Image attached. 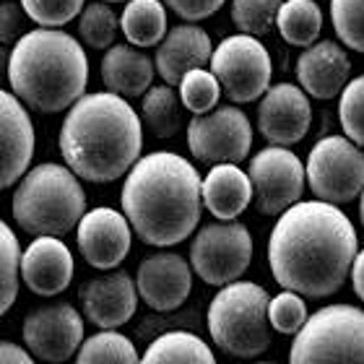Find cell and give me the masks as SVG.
Listing matches in <instances>:
<instances>
[{
	"label": "cell",
	"mask_w": 364,
	"mask_h": 364,
	"mask_svg": "<svg viewBox=\"0 0 364 364\" xmlns=\"http://www.w3.org/2000/svg\"><path fill=\"white\" fill-rule=\"evenodd\" d=\"M117 29H120V18L105 0L84 6L78 18V34L84 39V45H89L91 50H109L117 39Z\"/></svg>",
	"instance_id": "obj_29"
},
{
	"label": "cell",
	"mask_w": 364,
	"mask_h": 364,
	"mask_svg": "<svg viewBox=\"0 0 364 364\" xmlns=\"http://www.w3.org/2000/svg\"><path fill=\"white\" fill-rule=\"evenodd\" d=\"M21 8L34 23L58 29L84 11V0H21Z\"/></svg>",
	"instance_id": "obj_36"
},
{
	"label": "cell",
	"mask_w": 364,
	"mask_h": 364,
	"mask_svg": "<svg viewBox=\"0 0 364 364\" xmlns=\"http://www.w3.org/2000/svg\"><path fill=\"white\" fill-rule=\"evenodd\" d=\"M304 175L318 200L351 203L364 190V154L346 136H326L312 146Z\"/></svg>",
	"instance_id": "obj_9"
},
{
	"label": "cell",
	"mask_w": 364,
	"mask_h": 364,
	"mask_svg": "<svg viewBox=\"0 0 364 364\" xmlns=\"http://www.w3.org/2000/svg\"><path fill=\"white\" fill-rule=\"evenodd\" d=\"M177 86H180L182 107H185V109H190L193 114L211 112L213 107L219 105V99H221L219 81H216V76H213L211 70H205V68L188 70Z\"/></svg>",
	"instance_id": "obj_31"
},
{
	"label": "cell",
	"mask_w": 364,
	"mask_h": 364,
	"mask_svg": "<svg viewBox=\"0 0 364 364\" xmlns=\"http://www.w3.org/2000/svg\"><path fill=\"white\" fill-rule=\"evenodd\" d=\"M164 6H167L169 11H175L185 21L196 23L216 14V11L224 6V0H164Z\"/></svg>",
	"instance_id": "obj_37"
},
{
	"label": "cell",
	"mask_w": 364,
	"mask_h": 364,
	"mask_svg": "<svg viewBox=\"0 0 364 364\" xmlns=\"http://www.w3.org/2000/svg\"><path fill=\"white\" fill-rule=\"evenodd\" d=\"M252 200L263 216H281L304 193V164L289 146H268L247 164Z\"/></svg>",
	"instance_id": "obj_12"
},
{
	"label": "cell",
	"mask_w": 364,
	"mask_h": 364,
	"mask_svg": "<svg viewBox=\"0 0 364 364\" xmlns=\"http://www.w3.org/2000/svg\"><path fill=\"white\" fill-rule=\"evenodd\" d=\"M281 37L294 47H310L323 31V11L315 0H284L276 16Z\"/></svg>",
	"instance_id": "obj_27"
},
{
	"label": "cell",
	"mask_w": 364,
	"mask_h": 364,
	"mask_svg": "<svg viewBox=\"0 0 364 364\" xmlns=\"http://www.w3.org/2000/svg\"><path fill=\"white\" fill-rule=\"evenodd\" d=\"M211 73L221 86V94L235 105H250L271 86L273 65L266 45L250 34H232L221 39L211 53Z\"/></svg>",
	"instance_id": "obj_8"
},
{
	"label": "cell",
	"mask_w": 364,
	"mask_h": 364,
	"mask_svg": "<svg viewBox=\"0 0 364 364\" xmlns=\"http://www.w3.org/2000/svg\"><path fill=\"white\" fill-rule=\"evenodd\" d=\"M312 122L310 99L294 84H273L260 97L258 130L271 146L299 144Z\"/></svg>",
	"instance_id": "obj_14"
},
{
	"label": "cell",
	"mask_w": 364,
	"mask_h": 364,
	"mask_svg": "<svg viewBox=\"0 0 364 364\" xmlns=\"http://www.w3.org/2000/svg\"><path fill=\"white\" fill-rule=\"evenodd\" d=\"M255 364H273V362H255Z\"/></svg>",
	"instance_id": "obj_43"
},
{
	"label": "cell",
	"mask_w": 364,
	"mask_h": 364,
	"mask_svg": "<svg viewBox=\"0 0 364 364\" xmlns=\"http://www.w3.org/2000/svg\"><path fill=\"white\" fill-rule=\"evenodd\" d=\"M76 240L78 250L89 266L109 271L128 258L133 232H130V221L125 219V213L102 205L81 216L76 227Z\"/></svg>",
	"instance_id": "obj_15"
},
{
	"label": "cell",
	"mask_w": 364,
	"mask_h": 364,
	"mask_svg": "<svg viewBox=\"0 0 364 364\" xmlns=\"http://www.w3.org/2000/svg\"><path fill=\"white\" fill-rule=\"evenodd\" d=\"M271 296L260 284L232 281L208 304V333L224 354L255 359L271 346Z\"/></svg>",
	"instance_id": "obj_6"
},
{
	"label": "cell",
	"mask_w": 364,
	"mask_h": 364,
	"mask_svg": "<svg viewBox=\"0 0 364 364\" xmlns=\"http://www.w3.org/2000/svg\"><path fill=\"white\" fill-rule=\"evenodd\" d=\"M141 364H216V357L200 336L169 331L149 343Z\"/></svg>",
	"instance_id": "obj_24"
},
{
	"label": "cell",
	"mask_w": 364,
	"mask_h": 364,
	"mask_svg": "<svg viewBox=\"0 0 364 364\" xmlns=\"http://www.w3.org/2000/svg\"><path fill=\"white\" fill-rule=\"evenodd\" d=\"M138 296L151 310L172 312L185 304L193 289V268L177 252H154L141 260L136 273Z\"/></svg>",
	"instance_id": "obj_16"
},
{
	"label": "cell",
	"mask_w": 364,
	"mask_h": 364,
	"mask_svg": "<svg viewBox=\"0 0 364 364\" xmlns=\"http://www.w3.org/2000/svg\"><path fill=\"white\" fill-rule=\"evenodd\" d=\"M11 208L26 235L63 237L76 229L86 213V193L68 167L47 161L21 177Z\"/></svg>",
	"instance_id": "obj_5"
},
{
	"label": "cell",
	"mask_w": 364,
	"mask_h": 364,
	"mask_svg": "<svg viewBox=\"0 0 364 364\" xmlns=\"http://www.w3.org/2000/svg\"><path fill=\"white\" fill-rule=\"evenodd\" d=\"M0 364H34V357L18 343L0 341Z\"/></svg>",
	"instance_id": "obj_39"
},
{
	"label": "cell",
	"mask_w": 364,
	"mask_h": 364,
	"mask_svg": "<svg viewBox=\"0 0 364 364\" xmlns=\"http://www.w3.org/2000/svg\"><path fill=\"white\" fill-rule=\"evenodd\" d=\"M351 287H354V294L359 296L364 302V247L362 250H357V255H354V263H351Z\"/></svg>",
	"instance_id": "obj_40"
},
{
	"label": "cell",
	"mask_w": 364,
	"mask_h": 364,
	"mask_svg": "<svg viewBox=\"0 0 364 364\" xmlns=\"http://www.w3.org/2000/svg\"><path fill=\"white\" fill-rule=\"evenodd\" d=\"M120 203L130 229L146 245L172 247L185 242L200 221V175L180 154H146L130 167Z\"/></svg>",
	"instance_id": "obj_2"
},
{
	"label": "cell",
	"mask_w": 364,
	"mask_h": 364,
	"mask_svg": "<svg viewBox=\"0 0 364 364\" xmlns=\"http://www.w3.org/2000/svg\"><path fill=\"white\" fill-rule=\"evenodd\" d=\"M294 70L304 94L315 99H333L349 84L351 60L338 42L320 39L315 45L304 47Z\"/></svg>",
	"instance_id": "obj_19"
},
{
	"label": "cell",
	"mask_w": 364,
	"mask_h": 364,
	"mask_svg": "<svg viewBox=\"0 0 364 364\" xmlns=\"http://www.w3.org/2000/svg\"><path fill=\"white\" fill-rule=\"evenodd\" d=\"M120 29L133 47L159 45L167 34V8L161 0H128L120 16Z\"/></svg>",
	"instance_id": "obj_25"
},
{
	"label": "cell",
	"mask_w": 364,
	"mask_h": 364,
	"mask_svg": "<svg viewBox=\"0 0 364 364\" xmlns=\"http://www.w3.org/2000/svg\"><path fill=\"white\" fill-rule=\"evenodd\" d=\"M211 37L198 23H180L169 29L164 39L156 47L154 68L161 76V81L169 86H177L182 76L193 68H205L211 63Z\"/></svg>",
	"instance_id": "obj_20"
},
{
	"label": "cell",
	"mask_w": 364,
	"mask_h": 364,
	"mask_svg": "<svg viewBox=\"0 0 364 364\" xmlns=\"http://www.w3.org/2000/svg\"><path fill=\"white\" fill-rule=\"evenodd\" d=\"M188 149L203 164H240L250 156L252 125L237 105L213 107L188 122Z\"/></svg>",
	"instance_id": "obj_11"
},
{
	"label": "cell",
	"mask_w": 364,
	"mask_h": 364,
	"mask_svg": "<svg viewBox=\"0 0 364 364\" xmlns=\"http://www.w3.org/2000/svg\"><path fill=\"white\" fill-rule=\"evenodd\" d=\"M8 81L34 112H63L86 94L89 58L70 34L39 26L16 39L8 58Z\"/></svg>",
	"instance_id": "obj_4"
},
{
	"label": "cell",
	"mask_w": 364,
	"mask_h": 364,
	"mask_svg": "<svg viewBox=\"0 0 364 364\" xmlns=\"http://www.w3.org/2000/svg\"><path fill=\"white\" fill-rule=\"evenodd\" d=\"M76 364H141L136 346L117 331H102L84 338L76 351Z\"/></svg>",
	"instance_id": "obj_28"
},
{
	"label": "cell",
	"mask_w": 364,
	"mask_h": 364,
	"mask_svg": "<svg viewBox=\"0 0 364 364\" xmlns=\"http://www.w3.org/2000/svg\"><path fill=\"white\" fill-rule=\"evenodd\" d=\"M18 273H21V247H18L14 229L0 219V318L16 302Z\"/></svg>",
	"instance_id": "obj_30"
},
{
	"label": "cell",
	"mask_w": 364,
	"mask_h": 364,
	"mask_svg": "<svg viewBox=\"0 0 364 364\" xmlns=\"http://www.w3.org/2000/svg\"><path fill=\"white\" fill-rule=\"evenodd\" d=\"M144 122L112 91L84 94L60 128V154L68 169L86 182H112L141 159Z\"/></svg>",
	"instance_id": "obj_3"
},
{
	"label": "cell",
	"mask_w": 364,
	"mask_h": 364,
	"mask_svg": "<svg viewBox=\"0 0 364 364\" xmlns=\"http://www.w3.org/2000/svg\"><path fill=\"white\" fill-rule=\"evenodd\" d=\"M284 0H232V21L242 34L263 37L276 26Z\"/></svg>",
	"instance_id": "obj_32"
},
{
	"label": "cell",
	"mask_w": 364,
	"mask_h": 364,
	"mask_svg": "<svg viewBox=\"0 0 364 364\" xmlns=\"http://www.w3.org/2000/svg\"><path fill=\"white\" fill-rule=\"evenodd\" d=\"M359 250L349 216L326 200H296L268 237V263L276 284L302 296H331L349 279Z\"/></svg>",
	"instance_id": "obj_1"
},
{
	"label": "cell",
	"mask_w": 364,
	"mask_h": 364,
	"mask_svg": "<svg viewBox=\"0 0 364 364\" xmlns=\"http://www.w3.org/2000/svg\"><path fill=\"white\" fill-rule=\"evenodd\" d=\"M23 343L34 359L47 364L68 362L84 343V318L68 302H55L31 310L23 318Z\"/></svg>",
	"instance_id": "obj_13"
},
{
	"label": "cell",
	"mask_w": 364,
	"mask_h": 364,
	"mask_svg": "<svg viewBox=\"0 0 364 364\" xmlns=\"http://www.w3.org/2000/svg\"><path fill=\"white\" fill-rule=\"evenodd\" d=\"M203 205L219 221H232L250 205L252 182L237 164H213L200 180Z\"/></svg>",
	"instance_id": "obj_22"
},
{
	"label": "cell",
	"mask_w": 364,
	"mask_h": 364,
	"mask_svg": "<svg viewBox=\"0 0 364 364\" xmlns=\"http://www.w3.org/2000/svg\"><path fill=\"white\" fill-rule=\"evenodd\" d=\"M359 219H362V227H364V190H362V200H359Z\"/></svg>",
	"instance_id": "obj_41"
},
{
	"label": "cell",
	"mask_w": 364,
	"mask_h": 364,
	"mask_svg": "<svg viewBox=\"0 0 364 364\" xmlns=\"http://www.w3.org/2000/svg\"><path fill=\"white\" fill-rule=\"evenodd\" d=\"M331 21L343 45L364 53V0H331Z\"/></svg>",
	"instance_id": "obj_33"
},
{
	"label": "cell",
	"mask_w": 364,
	"mask_h": 364,
	"mask_svg": "<svg viewBox=\"0 0 364 364\" xmlns=\"http://www.w3.org/2000/svg\"><path fill=\"white\" fill-rule=\"evenodd\" d=\"M289 349V364H364V310L328 304L307 318Z\"/></svg>",
	"instance_id": "obj_7"
},
{
	"label": "cell",
	"mask_w": 364,
	"mask_h": 364,
	"mask_svg": "<svg viewBox=\"0 0 364 364\" xmlns=\"http://www.w3.org/2000/svg\"><path fill=\"white\" fill-rule=\"evenodd\" d=\"M34 156V125L23 102L0 89V190L26 175Z\"/></svg>",
	"instance_id": "obj_18"
},
{
	"label": "cell",
	"mask_w": 364,
	"mask_h": 364,
	"mask_svg": "<svg viewBox=\"0 0 364 364\" xmlns=\"http://www.w3.org/2000/svg\"><path fill=\"white\" fill-rule=\"evenodd\" d=\"M338 120H341L343 136L364 146V73L357 78H349L343 86L341 102H338Z\"/></svg>",
	"instance_id": "obj_34"
},
{
	"label": "cell",
	"mask_w": 364,
	"mask_h": 364,
	"mask_svg": "<svg viewBox=\"0 0 364 364\" xmlns=\"http://www.w3.org/2000/svg\"><path fill=\"white\" fill-rule=\"evenodd\" d=\"M105 3H125V0H105Z\"/></svg>",
	"instance_id": "obj_42"
},
{
	"label": "cell",
	"mask_w": 364,
	"mask_h": 364,
	"mask_svg": "<svg viewBox=\"0 0 364 364\" xmlns=\"http://www.w3.org/2000/svg\"><path fill=\"white\" fill-rule=\"evenodd\" d=\"M154 60L133 45H112L102 60V81L107 91L122 99L144 97L154 84Z\"/></svg>",
	"instance_id": "obj_23"
},
{
	"label": "cell",
	"mask_w": 364,
	"mask_h": 364,
	"mask_svg": "<svg viewBox=\"0 0 364 364\" xmlns=\"http://www.w3.org/2000/svg\"><path fill=\"white\" fill-rule=\"evenodd\" d=\"M252 260V237L240 221H213L198 229L190 245V268L211 287L237 281Z\"/></svg>",
	"instance_id": "obj_10"
},
{
	"label": "cell",
	"mask_w": 364,
	"mask_h": 364,
	"mask_svg": "<svg viewBox=\"0 0 364 364\" xmlns=\"http://www.w3.org/2000/svg\"><path fill=\"white\" fill-rule=\"evenodd\" d=\"M81 307L89 323L102 331H114L125 326L138 310L136 281L125 271H112L86 281L78 291Z\"/></svg>",
	"instance_id": "obj_17"
},
{
	"label": "cell",
	"mask_w": 364,
	"mask_h": 364,
	"mask_svg": "<svg viewBox=\"0 0 364 364\" xmlns=\"http://www.w3.org/2000/svg\"><path fill=\"white\" fill-rule=\"evenodd\" d=\"M23 21V8L18 3H0V45H16V39L21 37Z\"/></svg>",
	"instance_id": "obj_38"
},
{
	"label": "cell",
	"mask_w": 364,
	"mask_h": 364,
	"mask_svg": "<svg viewBox=\"0 0 364 364\" xmlns=\"http://www.w3.org/2000/svg\"><path fill=\"white\" fill-rule=\"evenodd\" d=\"M307 304H304L302 294L284 289L281 294L271 296L268 302V323L273 331H279L284 336H294L299 328L307 323Z\"/></svg>",
	"instance_id": "obj_35"
},
{
	"label": "cell",
	"mask_w": 364,
	"mask_h": 364,
	"mask_svg": "<svg viewBox=\"0 0 364 364\" xmlns=\"http://www.w3.org/2000/svg\"><path fill=\"white\" fill-rule=\"evenodd\" d=\"M182 99L169 84L151 86L141 102V120L146 122L149 133L156 138H172L180 133L182 122Z\"/></svg>",
	"instance_id": "obj_26"
},
{
	"label": "cell",
	"mask_w": 364,
	"mask_h": 364,
	"mask_svg": "<svg viewBox=\"0 0 364 364\" xmlns=\"http://www.w3.org/2000/svg\"><path fill=\"white\" fill-rule=\"evenodd\" d=\"M23 284L39 296L65 291L73 279V255L58 237H37L21 255Z\"/></svg>",
	"instance_id": "obj_21"
}]
</instances>
